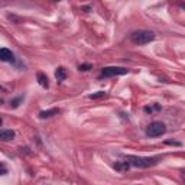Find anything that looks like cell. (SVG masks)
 Listing matches in <instances>:
<instances>
[{"label":"cell","mask_w":185,"mask_h":185,"mask_svg":"<svg viewBox=\"0 0 185 185\" xmlns=\"http://www.w3.org/2000/svg\"><path fill=\"white\" fill-rule=\"evenodd\" d=\"M166 132V126L162 122H152L146 127V136L149 138H159Z\"/></svg>","instance_id":"obj_3"},{"label":"cell","mask_w":185,"mask_h":185,"mask_svg":"<svg viewBox=\"0 0 185 185\" xmlns=\"http://www.w3.org/2000/svg\"><path fill=\"white\" fill-rule=\"evenodd\" d=\"M0 90H2V87H0Z\"/></svg>","instance_id":"obj_19"},{"label":"cell","mask_w":185,"mask_h":185,"mask_svg":"<svg viewBox=\"0 0 185 185\" xmlns=\"http://www.w3.org/2000/svg\"><path fill=\"white\" fill-rule=\"evenodd\" d=\"M113 168L116 171H119V172H126V171H129V168H130V163L127 161H124V162H122V161H119V162H116L113 165Z\"/></svg>","instance_id":"obj_7"},{"label":"cell","mask_w":185,"mask_h":185,"mask_svg":"<svg viewBox=\"0 0 185 185\" xmlns=\"http://www.w3.org/2000/svg\"><path fill=\"white\" fill-rule=\"evenodd\" d=\"M36 78H38V83L41 84L42 87H45V88H48V85H49V83H48V77L45 74H42V72H38V75H36Z\"/></svg>","instance_id":"obj_10"},{"label":"cell","mask_w":185,"mask_h":185,"mask_svg":"<svg viewBox=\"0 0 185 185\" xmlns=\"http://www.w3.org/2000/svg\"><path fill=\"white\" fill-rule=\"evenodd\" d=\"M22 100H23V97H17V99L12 100V103H10V106H12L13 109H16V107H19V104L22 103Z\"/></svg>","instance_id":"obj_12"},{"label":"cell","mask_w":185,"mask_h":185,"mask_svg":"<svg viewBox=\"0 0 185 185\" xmlns=\"http://www.w3.org/2000/svg\"><path fill=\"white\" fill-rule=\"evenodd\" d=\"M2 123H3V120H2V117H0V126H2Z\"/></svg>","instance_id":"obj_16"},{"label":"cell","mask_w":185,"mask_h":185,"mask_svg":"<svg viewBox=\"0 0 185 185\" xmlns=\"http://www.w3.org/2000/svg\"><path fill=\"white\" fill-rule=\"evenodd\" d=\"M126 161L130 163V166H136V168H150V166L158 165L159 158H139V156H126Z\"/></svg>","instance_id":"obj_1"},{"label":"cell","mask_w":185,"mask_h":185,"mask_svg":"<svg viewBox=\"0 0 185 185\" xmlns=\"http://www.w3.org/2000/svg\"><path fill=\"white\" fill-rule=\"evenodd\" d=\"M106 91H97L94 94H90L88 95V99L90 100H99V99H103V97H106Z\"/></svg>","instance_id":"obj_11"},{"label":"cell","mask_w":185,"mask_h":185,"mask_svg":"<svg viewBox=\"0 0 185 185\" xmlns=\"http://www.w3.org/2000/svg\"><path fill=\"white\" fill-rule=\"evenodd\" d=\"M155 39V33L152 31H136L130 35V41L134 45H146Z\"/></svg>","instance_id":"obj_2"},{"label":"cell","mask_w":185,"mask_h":185,"mask_svg":"<svg viewBox=\"0 0 185 185\" xmlns=\"http://www.w3.org/2000/svg\"><path fill=\"white\" fill-rule=\"evenodd\" d=\"M91 68H93L91 64H81V65L78 67V70H80V71H90Z\"/></svg>","instance_id":"obj_13"},{"label":"cell","mask_w":185,"mask_h":185,"mask_svg":"<svg viewBox=\"0 0 185 185\" xmlns=\"http://www.w3.org/2000/svg\"><path fill=\"white\" fill-rule=\"evenodd\" d=\"M129 72V70L124 67H106L103 68V77H117V75H124Z\"/></svg>","instance_id":"obj_4"},{"label":"cell","mask_w":185,"mask_h":185,"mask_svg":"<svg viewBox=\"0 0 185 185\" xmlns=\"http://www.w3.org/2000/svg\"><path fill=\"white\" fill-rule=\"evenodd\" d=\"M145 111H146V113H150V111H152V109H150V107H145Z\"/></svg>","instance_id":"obj_15"},{"label":"cell","mask_w":185,"mask_h":185,"mask_svg":"<svg viewBox=\"0 0 185 185\" xmlns=\"http://www.w3.org/2000/svg\"><path fill=\"white\" fill-rule=\"evenodd\" d=\"M59 113V109H51V110H43L39 113V117L41 119H49V117H54Z\"/></svg>","instance_id":"obj_8"},{"label":"cell","mask_w":185,"mask_h":185,"mask_svg":"<svg viewBox=\"0 0 185 185\" xmlns=\"http://www.w3.org/2000/svg\"><path fill=\"white\" fill-rule=\"evenodd\" d=\"M54 2H61V0H54Z\"/></svg>","instance_id":"obj_17"},{"label":"cell","mask_w":185,"mask_h":185,"mask_svg":"<svg viewBox=\"0 0 185 185\" xmlns=\"http://www.w3.org/2000/svg\"><path fill=\"white\" fill-rule=\"evenodd\" d=\"M15 139V132L10 129H0V140H4V142H9Z\"/></svg>","instance_id":"obj_6"},{"label":"cell","mask_w":185,"mask_h":185,"mask_svg":"<svg viewBox=\"0 0 185 185\" xmlns=\"http://www.w3.org/2000/svg\"><path fill=\"white\" fill-rule=\"evenodd\" d=\"M0 61L3 62H12L13 61V54L7 48H0Z\"/></svg>","instance_id":"obj_5"},{"label":"cell","mask_w":185,"mask_h":185,"mask_svg":"<svg viewBox=\"0 0 185 185\" xmlns=\"http://www.w3.org/2000/svg\"><path fill=\"white\" fill-rule=\"evenodd\" d=\"M0 104H2V100H0Z\"/></svg>","instance_id":"obj_18"},{"label":"cell","mask_w":185,"mask_h":185,"mask_svg":"<svg viewBox=\"0 0 185 185\" xmlns=\"http://www.w3.org/2000/svg\"><path fill=\"white\" fill-rule=\"evenodd\" d=\"M7 173V166L4 162H0V175H6Z\"/></svg>","instance_id":"obj_14"},{"label":"cell","mask_w":185,"mask_h":185,"mask_svg":"<svg viewBox=\"0 0 185 185\" xmlns=\"http://www.w3.org/2000/svg\"><path fill=\"white\" fill-rule=\"evenodd\" d=\"M55 78L58 80V81H64V80L67 78V70L64 67H58L55 71Z\"/></svg>","instance_id":"obj_9"}]
</instances>
